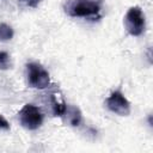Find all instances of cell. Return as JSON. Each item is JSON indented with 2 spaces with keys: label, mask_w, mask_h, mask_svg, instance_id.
<instances>
[{
  "label": "cell",
  "mask_w": 153,
  "mask_h": 153,
  "mask_svg": "<svg viewBox=\"0 0 153 153\" xmlns=\"http://www.w3.org/2000/svg\"><path fill=\"white\" fill-rule=\"evenodd\" d=\"M106 106L112 112L120 115V116H128L130 114V103L128 99L123 96L121 91L112 92L105 100Z\"/></svg>",
  "instance_id": "5"
},
{
  "label": "cell",
  "mask_w": 153,
  "mask_h": 153,
  "mask_svg": "<svg viewBox=\"0 0 153 153\" xmlns=\"http://www.w3.org/2000/svg\"><path fill=\"white\" fill-rule=\"evenodd\" d=\"M18 117L22 126L30 130L39 128L43 123V115L41 110L32 104H25L19 111Z\"/></svg>",
  "instance_id": "2"
},
{
  "label": "cell",
  "mask_w": 153,
  "mask_h": 153,
  "mask_svg": "<svg viewBox=\"0 0 153 153\" xmlns=\"http://www.w3.org/2000/svg\"><path fill=\"white\" fill-rule=\"evenodd\" d=\"M0 129H10V124L4 116L0 115Z\"/></svg>",
  "instance_id": "10"
},
{
  "label": "cell",
  "mask_w": 153,
  "mask_h": 153,
  "mask_svg": "<svg viewBox=\"0 0 153 153\" xmlns=\"http://www.w3.org/2000/svg\"><path fill=\"white\" fill-rule=\"evenodd\" d=\"M27 69V81L31 87L35 88H45L50 84V76L49 73L36 62H30L26 65Z\"/></svg>",
  "instance_id": "4"
},
{
  "label": "cell",
  "mask_w": 153,
  "mask_h": 153,
  "mask_svg": "<svg viewBox=\"0 0 153 153\" xmlns=\"http://www.w3.org/2000/svg\"><path fill=\"white\" fill-rule=\"evenodd\" d=\"M13 37V29L5 24V23H1L0 24V41H8Z\"/></svg>",
  "instance_id": "8"
},
{
  "label": "cell",
  "mask_w": 153,
  "mask_h": 153,
  "mask_svg": "<svg viewBox=\"0 0 153 153\" xmlns=\"http://www.w3.org/2000/svg\"><path fill=\"white\" fill-rule=\"evenodd\" d=\"M100 5L102 0H72L66 7V12L72 17H94L98 16Z\"/></svg>",
  "instance_id": "1"
},
{
  "label": "cell",
  "mask_w": 153,
  "mask_h": 153,
  "mask_svg": "<svg viewBox=\"0 0 153 153\" xmlns=\"http://www.w3.org/2000/svg\"><path fill=\"white\" fill-rule=\"evenodd\" d=\"M20 1L24 2V4H26V5L30 6V7H36L41 0H20Z\"/></svg>",
  "instance_id": "11"
},
{
  "label": "cell",
  "mask_w": 153,
  "mask_h": 153,
  "mask_svg": "<svg viewBox=\"0 0 153 153\" xmlns=\"http://www.w3.org/2000/svg\"><path fill=\"white\" fill-rule=\"evenodd\" d=\"M10 65V55L6 51H0V69H7Z\"/></svg>",
  "instance_id": "9"
},
{
  "label": "cell",
  "mask_w": 153,
  "mask_h": 153,
  "mask_svg": "<svg viewBox=\"0 0 153 153\" xmlns=\"http://www.w3.org/2000/svg\"><path fill=\"white\" fill-rule=\"evenodd\" d=\"M50 103H51V109H53V114L55 116H62L65 110H66V106L67 104H65L63 102L59 100L54 94H51V98H50Z\"/></svg>",
  "instance_id": "7"
},
{
  "label": "cell",
  "mask_w": 153,
  "mask_h": 153,
  "mask_svg": "<svg viewBox=\"0 0 153 153\" xmlns=\"http://www.w3.org/2000/svg\"><path fill=\"white\" fill-rule=\"evenodd\" d=\"M124 25L131 36H140L145 31V16L139 6L130 7L124 17Z\"/></svg>",
  "instance_id": "3"
},
{
  "label": "cell",
  "mask_w": 153,
  "mask_h": 153,
  "mask_svg": "<svg viewBox=\"0 0 153 153\" xmlns=\"http://www.w3.org/2000/svg\"><path fill=\"white\" fill-rule=\"evenodd\" d=\"M62 116H65L67 122L73 127L79 126L80 122H81V112L78 108H75L73 105H67Z\"/></svg>",
  "instance_id": "6"
}]
</instances>
